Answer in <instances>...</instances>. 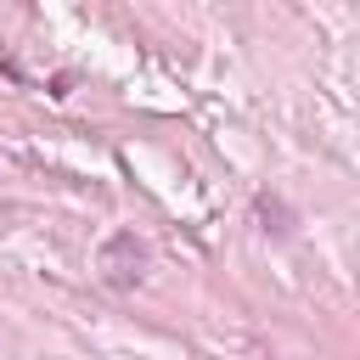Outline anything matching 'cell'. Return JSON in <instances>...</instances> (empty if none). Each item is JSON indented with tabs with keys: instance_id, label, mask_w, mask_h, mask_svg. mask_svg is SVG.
<instances>
[{
	"instance_id": "obj_1",
	"label": "cell",
	"mask_w": 360,
	"mask_h": 360,
	"mask_svg": "<svg viewBox=\"0 0 360 360\" xmlns=\"http://www.w3.org/2000/svg\"><path fill=\"white\" fill-rule=\"evenodd\" d=\"M141 264H146V248H141V236L135 231H118L107 248H101V281L107 287H135L141 281Z\"/></svg>"
}]
</instances>
